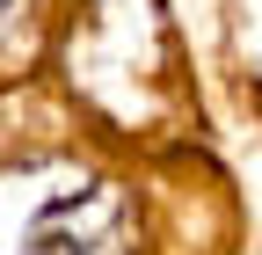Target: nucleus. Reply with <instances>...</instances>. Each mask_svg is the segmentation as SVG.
<instances>
[{
	"label": "nucleus",
	"mask_w": 262,
	"mask_h": 255,
	"mask_svg": "<svg viewBox=\"0 0 262 255\" xmlns=\"http://www.w3.org/2000/svg\"><path fill=\"white\" fill-rule=\"evenodd\" d=\"M22 255H95V248H88V241H80V233H73V226H66V219L51 211L44 226H37V233L22 241Z\"/></svg>",
	"instance_id": "1"
}]
</instances>
